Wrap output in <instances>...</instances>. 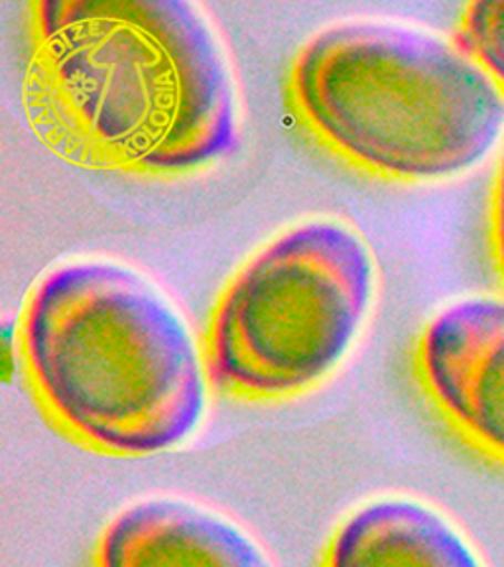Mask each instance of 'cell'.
<instances>
[{
    "mask_svg": "<svg viewBox=\"0 0 504 567\" xmlns=\"http://www.w3.org/2000/svg\"><path fill=\"white\" fill-rule=\"evenodd\" d=\"M495 248L496 260L501 266V272L504 278V151L501 159V169H498V179H496L495 194Z\"/></svg>",
    "mask_w": 504,
    "mask_h": 567,
    "instance_id": "9",
    "label": "cell"
},
{
    "mask_svg": "<svg viewBox=\"0 0 504 567\" xmlns=\"http://www.w3.org/2000/svg\"><path fill=\"white\" fill-rule=\"evenodd\" d=\"M20 346L45 412L97 452H169L202 424L204 354L184 319L126 266L81 260L45 275L28 296Z\"/></svg>",
    "mask_w": 504,
    "mask_h": 567,
    "instance_id": "2",
    "label": "cell"
},
{
    "mask_svg": "<svg viewBox=\"0 0 504 567\" xmlns=\"http://www.w3.org/2000/svg\"><path fill=\"white\" fill-rule=\"evenodd\" d=\"M418 374L461 434L504 461V300L465 298L420 337Z\"/></svg>",
    "mask_w": 504,
    "mask_h": 567,
    "instance_id": "5",
    "label": "cell"
},
{
    "mask_svg": "<svg viewBox=\"0 0 504 567\" xmlns=\"http://www.w3.org/2000/svg\"><path fill=\"white\" fill-rule=\"evenodd\" d=\"M374 262L359 233L318 219L286 230L223 290L205 333L217 392L278 400L323 381L361 331Z\"/></svg>",
    "mask_w": 504,
    "mask_h": 567,
    "instance_id": "4",
    "label": "cell"
},
{
    "mask_svg": "<svg viewBox=\"0 0 504 567\" xmlns=\"http://www.w3.org/2000/svg\"><path fill=\"white\" fill-rule=\"evenodd\" d=\"M323 567H485L442 513L404 496L377 498L331 536Z\"/></svg>",
    "mask_w": 504,
    "mask_h": 567,
    "instance_id": "7",
    "label": "cell"
},
{
    "mask_svg": "<svg viewBox=\"0 0 504 567\" xmlns=\"http://www.w3.org/2000/svg\"><path fill=\"white\" fill-rule=\"evenodd\" d=\"M288 103L354 168L435 182L475 168L504 131L503 87L460 45L390 22H343L296 53Z\"/></svg>",
    "mask_w": 504,
    "mask_h": 567,
    "instance_id": "3",
    "label": "cell"
},
{
    "mask_svg": "<svg viewBox=\"0 0 504 567\" xmlns=\"http://www.w3.org/2000/svg\"><path fill=\"white\" fill-rule=\"evenodd\" d=\"M97 567H275L239 524L174 496L126 506L101 534Z\"/></svg>",
    "mask_w": 504,
    "mask_h": 567,
    "instance_id": "6",
    "label": "cell"
},
{
    "mask_svg": "<svg viewBox=\"0 0 504 567\" xmlns=\"http://www.w3.org/2000/svg\"><path fill=\"white\" fill-rule=\"evenodd\" d=\"M457 45L504 87V0H477L461 17Z\"/></svg>",
    "mask_w": 504,
    "mask_h": 567,
    "instance_id": "8",
    "label": "cell"
},
{
    "mask_svg": "<svg viewBox=\"0 0 504 567\" xmlns=\"http://www.w3.org/2000/svg\"><path fill=\"white\" fill-rule=\"evenodd\" d=\"M24 109L50 151L97 172L182 176L239 144L229 58L187 0L35 2Z\"/></svg>",
    "mask_w": 504,
    "mask_h": 567,
    "instance_id": "1",
    "label": "cell"
}]
</instances>
